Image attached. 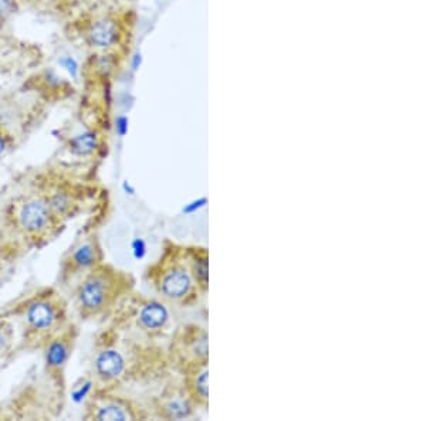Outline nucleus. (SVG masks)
I'll return each mask as SVG.
<instances>
[{"label":"nucleus","mask_w":426,"mask_h":421,"mask_svg":"<svg viewBox=\"0 0 426 421\" xmlns=\"http://www.w3.org/2000/svg\"><path fill=\"white\" fill-rule=\"evenodd\" d=\"M2 312L14 323L17 352H37L71 321L68 301L56 287L39 288Z\"/></svg>","instance_id":"1"},{"label":"nucleus","mask_w":426,"mask_h":421,"mask_svg":"<svg viewBox=\"0 0 426 421\" xmlns=\"http://www.w3.org/2000/svg\"><path fill=\"white\" fill-rule=\"evenodd\" d=\"M6 231L26 248H40L54 240L65 223L36 191L12 199L3 212Z\"/></svg>","instance_id":"2"},{"label":"nucleus","mask_w":426,"mask_h":421,"mask_svg":"<svg viewBox=\"0 0 426 421\" xmlns=\"http://www.w3.org/2000/svg\"><path fill=\"white\" fill-rule=\"evenodd\" d=\"M127 278L101 263L84 274L73 290V307L84 319H96L107 314L127 288Z\"/></svg>","instance_id":"3"},{"label":"nucleus","mask_w":426,"mask_h":421,"mask_svg":"<svg viewBox=\"0 0 426 421\" xmlns=\"http://www.w3.org/2000/svg\"><path fill=\"white\" fill-rule=\"evenodd\" d=\"M79 336V325L74 321H70L63 330L56 334L40 350L43 355L44 379L61 397H65L67 369L71 358H73Z\"/></svg>","instance_id":"4"},{"label":"nucleus","mask_w":426,"mask_h":421,"mask_svg":"<svg viewBox=\"0 0 426 421\" xmlns=\"http://www.w3.org/2000/svg\"><path fill=\"white\" fill-rule=\"evenodd\" d=\"M103 263V250L96 236H81L63 254L59 266V284L67 287Z\"/></svg>","instance_id":"5"},{"label":"nucleus","mask_w":426,"mask_h":421,"mask_svg":"<svg viewBox=\"0 0 426 421\" xmlns=\"http://www.w3.org/2000/svg\"><path fill=\"white\" fill-rule=\"evenodd\" d=\"M36 192L49 203L53 212L64 222L76 217L83 207V184L65 177H44L37 182Z\"/></svg>","instance_id":"6"},{"label":"nucleus","mask_w":426,"mask_h":421,"mask_svg":"<svg viewBox=\"0 0 426 421\" xmlns=\"http://www.w3.org/2000/svg\"><path fill=\"white\" fill-rule=\"evenodd\" d=\"M83 418L97 421H127L135 420L136 413L130 403L96 390L88 396Z\"/></svg>","instance_id":"7"},{"label":"nucleus","mask_w":426,"mask_h":421,"mask_svg":"<svg viewBox=\"0 0 426 421\" xmlns=\"http://www.w3.org/2000/svg\"><path fill=\"white\" fill-rule=\"evenodd\" d=\"M158 288L163 296L170 299H182L192 288V279L189 272L179 266H168L159 270Z\"/></svg>","instance_id":"8"},{"label":"nucleus","mask_w":426,"mask_h":421,"mask_svg":"<svg viewBox=\"0 0 426 421\" xmlns=\"http://www.w3.org/2000/svg\"><path fill=\"white\" fill-rule=\"evenodd\" d=\"M170 319L167 307L158 301H148L142 303L136 314V323L147 332H158L165 327Z\"/></svg>","instance_id":"9"},{"label":"nucleus","mask_w":426,"mask_h":421,"mask_svg":"<svg viewBox=\"0 0 426 421\" xmlns=\"http://www.w3.org/2000/svg\"><path fill=\"white\" fill-rule=\"evenodd\" d=\"M17 354V334L14 323L0 311V371Z\"/></svg>","instance_id":"10"},{"label":"nucleus","mask_w":426,"mask_h":421,"mask_svg":"<svg viewBox=\"0 0 426 421\" xmlns=\"http://www.w3.org/2000/svg\"><path fill=\"white\" fill-rule=\"evenodd\" d=\"M90 40L97 47H110L116 40V26L115 23L104 19L97 21L90 30Z\"/></svg>","instance_id":"11"},{"label":"nucleus","mask_w":426,"mask_h":421,"mask_svg":"<svg viewBox=\"0 0 426 421\" xmlns=\"http://www.w3.org/2000/svg\"><path fill=\"white\" fill-rule=\"evenodd\" d=\"M99 148V136L96 132H84L70 140V151L77 156L91 155Z\"/></svg>","instance_id":"12"},{"label":"nucleus","mask_w":426,"mask_h":421,"mask_svg":"<svg viewBox=\"0 0 426 421\" xmlns=\"http://www.w3.org/2000/svg\"><path fill=\"white\" fill-rule=\"evenodd\" d=\"M163 411L170 418L179 420V418L189 415V413H191V407H189V404L186 402L176 399V400H171V402L165 404Z\"/></svg>","instance_id":"13"},{"label":"nucleus","mask_w":426,"mask_h":421,"mask_svg":"<svg viewBox=\"0 0 426 421\" xmlns=\"http://www.w3.org/2000/svg\"><path fill=\"white\" fill-rule=\"evenodd\" d=\"M207 378H209V373L207 370H203L199 376L196 378V390L198 393L203 397V399H206L207 397Z\"/></svg>","instance_id":"14"},{"label":"nucleus","mask_w":426,"mask_h":421,"mask_svg":"<svg viewBox=\"0 0 426 421\" xmlns=\"http://www.w3.org/2000/svg\"><path fill=\"white\" fill-rule=\"evenodd\" d=\"M195 274L202 284L206 283L207 281V260L206 259H201L195 263Z\"/></svg>","instance_id":"15"},{"label":"nucleus","mask_w":426,"mask_h":421,"mask_svg":"<svg viewBox=\"0 0 426 421\" xmlns=\"http://www.w3.org/2000/svg\"><path fill=\"white\" fill-rule=\"evenodd\" d=\"M60 64L67 69V72L70 73V76L73 77V78H76L77 77V69H79V65H77V63H76V60L74 58H71V57H64V58H61L60 60Z\"/></svg>","instance_id":"16"},{"label":"nucleus","mask_w":426,"mask_h":421,"mask_svg":"<svg viewBox=\"0 0 426 421\" xmlns=\"http://www.w3.org/2000/svg\"><path fill=\"white\" fill-rule=\"evenodd\" d=\"M8 147H9L8 136L3 135V132L0 131V156H2L8 151Z\"/></svg>","instance_id":"17"},{"label":"nucleus","mask_w":426,"mask_h":421,"mask_svg":"<svg viewBox=\"0 0 426 421\" xmlns=\"http://www.w3.org/2000/svg\"><path fill=\"white\" fill-rule=\"evenodd\" d=\"M116 128H118V131H120L121 135L125 133V131H127V120L124 118V116H121V118L116 120Z\"/></svg>","instance_id":"18"},{"label":"nucleus","mask_w":426,"mask_h":421,"mask_svg":"<svg viewBox=\"0 0 426 421\" xmlns=\"http://www.w3.org/2000/svg\"><path fill=\"white\" fill-rule=\"evenodd\" d=\"M139 64H141V54H135L134 58H132V68L136 69L139 67Z\"/></svg>","instance_id":"19"},{"label":"nucleus","mask_w":426,"mask_h":421,"mask_svg":"<svg viewBox=\"0 0 426 421\" xmlns=\"http://www.w3.org/2000/svg\"><path fill=\"white\" fill-rule=\"evenodd\" d=\"M0 278H2V268H0Z\"/></svg>","instance_id":"20"}]
</instances>
